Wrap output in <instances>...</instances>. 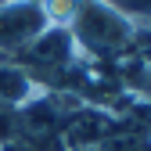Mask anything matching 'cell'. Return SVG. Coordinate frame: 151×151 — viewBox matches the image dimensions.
<instances>
[{
	"mask_svg": "<svg viewBox=\"0 0 151 151\" xmlns=\"http://www.w3.org/2000/svg\"><path fill=\"white\" fill-rule=\"evenodd\" d=\"M68 32L79 47V58H122L147 43V36H140V29L104 0H83Z\"/></svg>",
	"mask_w": 151,
	"mask_h": 151,
	"instance_id": "obj_1",
	"label": "cell"
},
{
	"mask_svg": "<svg viewBox=\"0 0 151 151\" xmlns=\"http://www.w3.org/2000/svg\"><path fill=\"white\" fill-rule=\"evenodd\" d=\"M18 58H22L29 68H36V76H43V79H65V76L76 72V65H79V47H76V40H72L68 29L47 25ZM36 76H32V79H36Z\"/></svg>",
	"mask_w": 151,
	"mask_h": 151,
	"instance_id": "obj_2",
	"label": "cell"
},
{
	"mask_svg": "<svg viewBox=\"0 0 151 151\" xmlns=\"http://www.w3.org/2000/svg\"><path fill=\"white\" fill-rule=\"evenodd\" d=\"M43 29L47 22H43L40 4H32V0L0 4V58H18Z\"/></svg>",
	"mask_w": 151,
	"mask_h": 151,
	"instance_id": "obj_3",
	"label": "cell"
},
{
	"mask_svg": "<svg viewBox=\"0 0 151 151\" xmlns=\"http://www.w3.org/2000/svg\"><path fill=\"white\" fill-rule=\"evenodd\" d=\"M97 151H151V137L144 122L126 119V122H115V129L97 144Z\"/></svg>",
	"mask_w": 151,
	"mask_h": 151,
	"instance_id": "obj_4",
	"label": "cell"
},
{
	"mask_svg": "<svg viewBox=\"0 0 151 151\" xmlns=\"http://www.w3.org/2000/svg\"><path fill=\"white\" fill-rule=\"evenodd\" d=\"M122 86L133 93V97H140L144 104H151V61L144 58H133L126 68H122Z\"/></svg>",
	"mask_w": 151,
	"mask_h": 151,
	"instance_id": "obj_5",
	"label": "cell"
},
{
	"mask_svg": "<svg viewBox=\"0 0 151 151\" xmlns=\"http://www.w3.org/2000/svg\"><path fill=\"white\" fill-rule=\"evenodd\" d=\"M83 0H40V11H43V22L54 29H68L76 22V11H79Z\"/></svg>",
	"mask_w": 151,
	"mask_h": 151,
	"instance_id": "obj_6",
	"label": "cell"
},
{
	"mask_svg": "<svg viewBox=\"0 0 151 151\" xmlns=\"http://www.w3.org/2000/svg\"><path fill=\"white\" fill-rule=\"evenodd\" d=\"M0 151H25V147H18L14 140H0Z\"/></svg>",
	"mask_w": 151,
	"mask_h": 151,
	"instance_id": "obj_7",
	"label": "cell"
},
{
	"mask_svg": "<svg viewBox=\"0 0 151 151\" xmlns=\"http://www.w3.org/2000/svg\"><path fill=\"white\" fill-rule=\"evenodd\" d=\"M140 122H144V129H147V137H151V104H147V115H144Z\"/></svg>",
	"mask_w": 151,
	"mask_h": 151,
	"instance_id": "obj_8",
	"label": "cell"
},
{
	"mask_svg": "<svg viewBox=\"0 0 151 151\" xmlns=\"http://www.w3.org/2000/svg\"><path fill=\"white\" fill-rule=\"evenodd\" d=\"M32 4H40V0H32Z\"/></svg>",
	"mask_w": 151,
	"mask_h": 151,
	"instance_id": "obj_9",
	"label": "cell"
},
{
	"mask_svg": "<svg viewBox=\"0 0 151 151\" xmlns=\"http://www.w3.org/2000/svg\"><path fill=\"white\" fill-rule=\"evenodd\" d=\"M0 4H7V0H0Z\"/></svg>",
	"mask_w": 151,
	"mask_h": 151,
	"instance_id": "obj_10",
	"label": "cell"
}]
</instances>
